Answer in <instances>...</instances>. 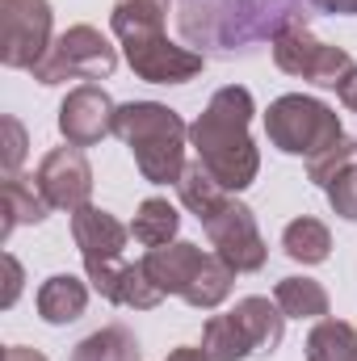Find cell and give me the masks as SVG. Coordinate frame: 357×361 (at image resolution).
<instances>
[{
  "label": "cell",
  "instance_id": "obj_1",
  "mask_svg": "<svg viewBox=\"0 0 357 361\" xmlns=\"http://www.w3.org/2000/svg\"><path fill=\"white\" fill-rule=\"evenodd\" d=\"M307 21L303 0H181L177 25L189 47L214 55H244L257 42H273L286 25Z\"/></svg>",
  "mask_w": 357,
  "mask_h": 361
},
{
  "label": "cell",
  "instance_id": "obj_2",
  "mask_svg": "<svg viewBox=\"0 0 357 361\" xmlns=\"http://www.w3.org/2000/svg\"><path fill=\"white\" fill-rule=\"evenodd\" d=\"M253 114H257L253 92L244 85H227V89H219L210 97V105L189 126V143H193L198 160L214 173V180L227 193L248 189L261 173V152L248 135Z\"/></svg>",
  "mask_w": 357,
  "mask_h": 361
},
{
  "label": "cell",
  "instance_id": "obj_3",
  "mask_svg": "<svg viewBox=\"0 0 357 361\" xmlns=\"http://www.w3.org/2000/svg\"><path fill=\"white\" fill-rule=\"evenodd\" d=\"M164 17L160 8L152 4H139V0H118L114 13H109V25L122 42V55L131 63V72L147 85H185L193 80L202 68H206V55L202 51H189L164 38Z\"/></svg>",
  "mask_w": 357,
  "mask_h": 361
},
{
  "label": "cell",
  "instance_id": "obj_4",
  "mask_svg": "<svg viewBox=\"0 0 357 361\" xmlns=\"http://www.w3.org/2000/svg\"><path fill=\"white\" fill-rule=\"evenodd\" d=\"M114 135L131 147L143 180H152V185L181 180L189 126L181 122L177 109H169L160 101H126L114 114Z\"/></svg>",
  "mask_w": 357,
  "mask_h": 361
},
{
  "label": "cell",
  "instance_id": "obj_5",
  "mask_svg": "<svg viewBox=\"0 0 357 361\" xmlns=\"http://www.w3.org/2000/svg\"><path fill=\"white\" fill-rule=\"evenodd\" d=\"M265 135L269 143L286 156H315L324 147H332L345 130L332 105L303 97V92H286L269 105L265 114Z\"/></svg>",
  "mask_w": 357,
  "mask_h": 361
},
{
  "label": "cell",
  "instance_id": "obj_6",
  "mask_svg": "<svg viewBox=\"0 0 357 361\" xmlns=\"http://www.w3.org/2000/svg\"><path fill=\"white\" fill-rule=\"evenodd\" d=\"M118 68V47H109V38L97 25H72L63 30L47 59L34 68L38 85H63V80H109Z\"/></svg>",
  "mask_w": 357,
  "mask_h": 361
},
{
  "label": "cell",
  "instance_id": "obj_7",
  "mask_svg": "<svg viewBox=\"0 0 357 361\" xmlns=\"http://www.w3.org/2000/svg\"><path fill=\"white\" fill-rule=\"evenodd\" d=\"M126 235L131 227H122L109 210L101 206H80L72 210V240L85 257V273H89L92 290L109 302L114 298V286L122 277V248H126Z\"/></svg>",
  "mask_w": 357,
  "mask_h": 361
},
{
  "label": "cell",
  "instance_id": "obj_8",
  "mask_svg": "<svg viewBox=\"0 0 357 361\" xmlns=\"http://www.w3.org/2000/svg\"><path fill=\"white\" fill-rule=\"evenodd\" d=\"M269 47H273V63H277L286 76L311 80V85H320V89H341V80L357 68L345 47L320 42V38L307 30V21L286 25Z\"/></svg>",
  "mask_w": 357,
  "mask_h": 361
},
{
  "label": "cell",
  "instance_id": "obj_9",
  "mask_svg": "<svg viewBox=\"0 0 357 361\" xmlns=\"http://www.w3.org/2000/svg\"><path fill=\"white\" fill-rule=\"evenodd\" d=\"M51 0H0V59L4 68L34 72L51 51Z\"/></svg>",
  "mask_w": 357,
  "mask_h": 361
},
{
  "label": "cell",
  "instance_id": "obj_10",
  "mask_svg": "<svg viewBox=\"0 0 357 361\" xmlns=\"http://www.w3.org/2000/svg\"><path fill=\"white\" fill-rule=\"evenodd\" d=\"M206 240H210V248H214V257H223L227 265L236 273H257L265 269V240H261V227H257V214L244 206V202H236V197H227L206 223Z\"/></svg>",
  "mask_w": 357,
  "mask_h": 361
},
{
  "label": "cell",
  "instance_id": "obj_11",
  "mask_svg": "<svg viewBox=\"0 0 357 361\" xmlns=\"http://www.w3.org/2000/svg\"><path fill=\"white\" fill-rule=\"evenodd\" d=\"M34 185L42 189V197L51 202V210H80L89 206L92 197V164L85 160L80 147H55L42 156L38 173H34Z\"/></svg>",
  "mask_w": 357,
  "mask_h": 361
},
{
  "label": "cell",
  "instance_id": "obj_12",
  "mask_svg": "<svg viewBox=\"0 0 357 361\" xmlns=\"http://www.w3.org/2000/svg\"><path fill=\"white\" fill-rule=\"evenodd\" d=\"M114 114L118 105L101 85H80L63 97L59 105V135L72 147H97L105 135H114Z\"/></svg>",
  "mask_w": 357,
  "mask_h": 361
},
{
  "label": "cell",
  "instance_id": "obj_13",
  "mask_svg": "<svg viewBox=\"0 0 357 361\" xmlns=\"http://www.w3.org/2000/svg\"><path fill=\"white\" fill-rule=\"evenodd\" d=\"M202 261H206V252L198 248V244H189V240H173V244H160V248H147V257L139 261L143 273L152 277V286L169 298V294H185L189 290V281H193V273L202 269Z\"/></svg>",
  "mask_w": 357,
  "mask_h": 361
},
{
  "label": "cell",
  "instance_id": "obj_14",
  "mask_svg": "<svg viewBox=\"0 0 357 361\" xmlns=\"http://www.w3.org/2000/svg\"><path fill=\"white\" fill-rule=\"evenodd\" d=\"M231 319L240 324V332H244L253 357H269V353H277V345H282V336H286V315H282L277 302H269V298H261V294L240 298L236 311H231Z\"/></svg>",
  "mask_w": 357,
  "mask_h": 361
},
{
  "label": "cell",
  "instance_id": "obj_15",
  "mask_svg": "<svg viewBox=\"0 0 357 361\" xmlns=\"http://www.w3.org/2000/svg\"><path fill=\"white\" fill-rule=\"evenodd\" d=\"M85 307H89V286L72 273H55L38 286V315L55 328L76 324L85 315Z\"/></svg>",
  "mask_w": 357,
  "mask_h": 361
},
{
  "label": "cell",
  "instance_id": "obj_16",
  "mask_svg": "<svg viewBox=\"0 0 357 361\" xmlns=\"http://www.w3.org/2000/svg\"><path fill=\"white\" fill-rule=\"evenodd\" d=\"M47 214H51V202L42 197L38 185H30L21 173L17 177H4V223H0V240H8L25 223H42Z\"/></svg>",
  "mask_w": 357,
  "mask_h": 361
},
{
  "label": "cell",
  "instance_id": "obj_17",
  "mask_svg": "<svg viewBox=\"0 0 357 361\" xmlns=\"http://www.w3.org/2000/svg\"><path fill=\"white\" fill-rule=\"evenodd\" d=\"M282 248H286V257L298 261V265H324V261L332 257V231H328L320 219L303 214V219L286 223V231H282Z\"/></svg>",
  "mask_w": 357,
  "mask_h": 361
},
{
  "label": "cell",
  "instance_id": "obj_18",
  "mask_svg": "<svg viewBox=\"0 0 357 361\" xmlns=\"http://www.w3.org/2000/svg\"><path fill=\"white\" fill-rule=\"evenodd\" d=\"M273 302L286 319H324L328 315V290L315 277H282L273 286Z\"/></svg>",
  "mask_w": 357,
  "mask_h": 361
},
{
  "label": "cell",
  "instance_id": "obj_19",
  "mask_svg": "<svg viewBox=\"0 0 357 361\" xmlns=\"http://www.w3.org/2000/svg\"><path fill=\"white\" fill-rule=\"evenodd\" d=\"M177 193H181V202H185V210L189 214H198V223H206L231 193L214 180V173L202 164V160H193V164H185V173H181L177 180Z\"/></svg>",
  "mask_w": 357,
  "mask_h": 361
},
{
  "label": "cell",
  "instance_id": "obj_20",
  "mask_svg": "<svg viewBox=\"0 0 357 361\" xmlns=\"http://www.w3.org/2000/svg\"><path fill=\"white\" fill-rule=\"evenodd\" d=\"M231 281H236V269H231L223 257L206 252L202 269L193 273V281H189V290H185L181 298H185L189 307H198V311H214V307L231 294Z\"/></svg>",
  "mask_w": 357,
  "mask_h": 361
},
{
  "label": "cell",
  "instance_id": "obj_21",
  "mask_svg": "<svg viewBox=\"0 0 357 361\" xmlns=\"http://www.w3.org/2000/svg\"><path fill=\"white\" fill-rule=\"evenodd\" d=\"M181 227V214L169 197H147L131 223V235L143 244V248H160V244H173Z\"/></svg>",
  "mask_w": 357,
  "mask_h": 361
},
{
  "label": "cell",
  "instance_id": "obj_22",
  "mask_svg": "<svg viewBox=\"0 0 357 361\" xmlns=\"http://www.w3.org/2000/svg\"><path fill=\"white\" fill-rule=\"evenodd\" d=\"M307 361H357V328L324 315L307 336Z\"/></svg>",
  "mask_w": 357,
  "mask_h": 361
},
{
  "label": "cell",
  "instance_id": "obj_23",
  "mask_svg": "<svg viewBox=\"0 0 357 361\" xmlns=\"http://www.w3.org/2000/svg\"><path fill=\"white\" fill-rule=\"evenodd\" d=\"M72 361H143V353H139V341L122 324H109V328L85 336L72 349Z\"/></svg>",
  "mask_w": 357,
  "mask_h": 361
},
{
  "label": "cell",
  "instance_id": "obj_24",
  "mask_svg": "<svg viewBox=\"0 0 357 361\" xmlns=\"http://www.w3.org/2000/svg\"><path fill=\"white\" fill-rule=\"evenodd\" d=\"M202 349H206L210 361L253 357V349H248V341H244V332H240V324H236L231 315H210V319H206V328H202Z\"/></svg>",
  "mask_w": 357,
  "mask_h": 361
},
{
  "label": "cell",
  "instance_id": "obj_25",
  "mask_svg": "<svg viewBox=\"0 0 357 361\" xmlns=\"http://www.w3.org/2000/svg\"><path fill=\"white\" fill-rule=\"evenodd\" d=\"M109 302H118V307H135V311H152V307L164 302V294L152 286V277L143 273V265H122V277H118Z\"/></svg>",
  "mask_w": 357,
  "mask_h": 361
},
{
  "label": "cell",
  "instance_id": "obj_26",
  "mask_svg": "<svg viewBox=\"0 0 357 361\" xmlns=\"http://www.w3.org/2000/svg\"><path fill=\"white\" fill-rule=\"evenodd\" d=\"M349 164H357V139H337L332 147H324V152H315V156H307V180H315V185H332V180L341 177Z\"/></svg>",
  "mask_w": 357,
  "mask_h": 361
},
{
  "label": "cell",
  "instance_id": "obj_27",
  "mask_svg": "<svg viewBox=\"0 0 357 361\" xmlns=\"http://www.w3.org/2000/svg\"><path fill=\"white\" fill-rule=\"evenodd\" d=\"M328 202H332V210H337L341 219L357 223V164H349L341 177L328 185Z\"/></svg>",
  "mask_w": 357,
  "mask_h": 361
},
{
  "label": "cell",
  "instance_id": "obj_28",
  "mask_svg": "<svg viewBox=\"0 0 357 361\" xmlns=\"http://www.w3.org/2000/svg\"><path fill=\"white\" fill-rule=\"evenodd\" d=\"M21 160H25V126H21L13 114H4V152H0V169H4V177H17Z\"/></svg>",
  "mask_w": 357,
  "mask_h": 361
},
{
  "label": "cell",
  "instance_id": "obj_29",
  "mask_svg": "<svg viewBox=\"0 0 357 361\" xmlns=\"http://www.w3.org/2000/svg\"><path fill=\"white\" fill-rule=\"evenodd\" d=\"M4 273H8V281H4V307H13L17 302V294H21V281H25V273H21V261L13 257V252H4Z\"/></svg>",
  "mask_w": 357,
  "mask_h": 361
},
{
  "label": "cell",
  "instance_id": "obj_30",
  "mask_svg": "<svg viewBox=\"0 0 357 361\" xmlns=\"http://www.w3.org/2000/svg\"><path fill=\"white\" fill-rule=\"evenodd\" d=\"M315 4L320 13H345V17H357V0H307Z\"/></svg>",
  "mask_w": 357,
  "mask_h": 361
},
{
  "label": "cell",
  "instance_id": "obj_31",
  "mask_svg": "<svg viewBox=\"0 0 357 361\" xmlns=\"http://www.w3.org/2000/svg\"><path fill=\"white\" fill-rule=\"evenodd\" d=\"M337 92H341V101H345V105L357 114V68L345 76V80H341V89H337Z\"/></svg>",
  "mask_w": 357,
  "mask_h": 361
},
{
  "label": "cell",
  "instance_id": "obj_32",
  "mask_svg": "<svg viewBox=\"0 0 357 361\" xmlns=\"http://www.w3.org/2000/svg\"><path fill=\"white\" fill-rule=\"evenodd\" d=\"M0 361H47V357H42L38 349H25V345H8Z\"/></svg>",
  "mask_w": 357,
  "mask_h": 361
},
{
  "label": "cell",
  "instance_id": "obj_33",
  "mask_svg": "<svg viewBox=\"0 0 357 361\" xmlns=\"http://www.w3.org/2000/svg\"><path fill=\"white\" fill-rule=\"evenodd\" d=\"M164 361H210V357H206V349H189V345H181V349H173Z\"/></svg>",
  "mask_w": 357,
  "mask_h": 361
}]
</instances>
